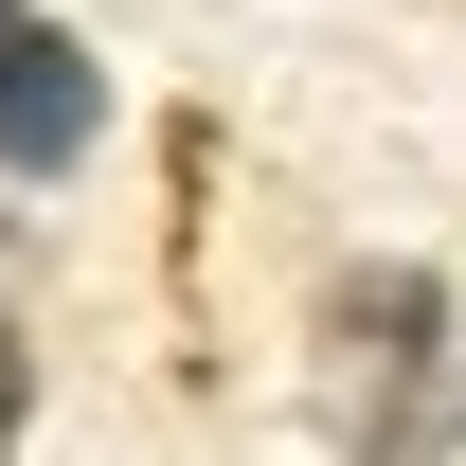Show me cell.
I'll return each instance as SVG.
<instances>
[{"instance_id": "4", "label": "cell", "mask_w": 466, "mask_h": 466, "mask_svg": "<svg viewBox=\"0 0 466 466\" xmlns=\"http://www.w3.org/2000/svg\"><path fill=\"white\" fill-rule=\"evenodd\" d=\"M18 18H36V0H0V36H18Z\"/></svg>"}, {"instance_id": "1", "label": "cell", "mask_w": 466, "mask_h": 466, "mask_svg": "<svg viewBox=\"0 0 466 466\" xmlns=\"http://www.w3.org/2000/svg\"><path fill=\"white\" fill-rule=\"evenodd\" d=\"M323 449L341 466H449L466 449V323H449V269H341L323 288Z\"/></svg>"}, {"instance_id": "3", "label": "cell", "mask_w": 466, "mask_h": 466, "mask_svg": "<svg viewBox=\"0 0 466 466\" xmlns=\"http://www.w3.org/2000/svg\"><path fill=\"white\" fill-rule=\"evenodd\" d=\"M18 431H36V341H18V305H0V466H18Z\"/></svg>"}, {"instance_id": "2", "label": "cell", "mask_w": 466, "mask_h": 466, "mask_svg": "<svg viewBox=\"0 0 466 466\" xmlns=\"http://www.w3.org/2000/svg\"><path fill=\"white\" fill-rule=\"evenodd\" d=\"M90 144H108V72H90V36L18 18V36H0V179H72Z\"/></svg>"}]
</instances>
